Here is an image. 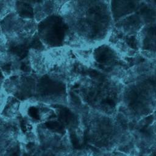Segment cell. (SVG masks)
<instances>
[{
    "instance_id": "18",
    "label": "cell",
    "mask_w": 156,
    "mask_h": 156,
    "mask_svg": "<svg viewBox=\"0 0 156 156\" xmlns=\"http://www.w3.org/2000/svg\"><path fill=\"white\" fill-rule=\"evenodd\" d=\"M14 11L23 19L34 20V9L30 1H15Z\"/></svg>"
},
{
    "instance_id": "7",
    "label": "cell",
    "mask_w": 156,
    "mask_h": 156,
    "mask_svg": "<svg viewBox=\"0 0 156 156\" xmlns=\"http://www.w3.org/2000/svg\"><path fill=\"white\" fill-rule=\"evenodd\" d=\"M68 85L48 74L38 75L33 101L49 105H67Z\"/></svg>"
},
{
    "instance_id": "25",
    "label": "cell",
    "mask_w": 156,
    "mask_h": 156,
    "mask_svg": "<svg viewBox=\"0 0 156 156\" xmlns=\"http://www.w3.org/2000/svg\"><path fill=\"white\" fill-rule=\"evenodd\" d=\"M1 35V26H0V36Z\"/></svg>"
},
{
    "instance_id": "1",
    "label": "cell",
    "mask_w": 156,
    "mask_h": 156,
    "mask_svg": "<svg viewBox=\"0 0 156 156\" xmlns=\"http://www.w3.org/2000/svg\"><path fill=\"white\" fill-rule=\"evenodd\" d=\"M58 13L69 30L66 46L74 49L105 43L113 25L110 1H66Z\"/></svg>"
},
{
    "instance_id": "11",
    "label": "cell",
    "mask_w": 156,
    "mask_h": 156,
    "mask_svg": "<svg viewBox=\"0 0 156 156\" xmlns=\"http://www.w3.org/2000/svg\"><path fill=\"white\" fill-rule=\"evenodd\" d=\"M37 79L38 74L34 73L13 75L5 79L2 88L9 96L21 102L33 100Z\"/></svg>"
},
{
    "instance_id": "19",
    "label": "cell",
    "mask_w": 156,
    "mask_h": 156,
    "mask_svg": "<svg viewBox=\"0 0 156 156\" xmlns=\"http://www.w3.org/2000/svg\"><path fill=\"white\" fill-rule=\"evenodd\" d=\"M15 2L14 1H0V21L14 11Z\"/></svg>"
},
{
    "instance_id": "2",
    "label": "cell",
    "mask_w": 156,
    "mask_h": 156,
    "mask_svg": "<svg viewBox=\"0 0 156 156\" xmlns=\"http://www.w3.org/2000/svg\"><path fill=\"white\" fill-rule=\"evenodd\" d=\"M124 84L82 63L68 85L67 105L80 113L85 109L108 115L118 111Z\"/></svg>"
},
{
    "instance_id": "6",
    "label": "cell",
    "mask_w": 156,
    "mask_h": 156,
    "mask_svg": "<svg viewBox=\"0 0 156 156\" xmlns=\"http://www.w3.org/2000/svg\"><path fill=\"white\" fill-rule=\"evenodd\" d=\"M87 66L121 82L130 65L107 42L90 49Z\"/></svg>"
},
{
    "instance_id": "13",
    "label": "cell",
    "mask_w": 156,
    "mask_h": 156,
    "mask_svg": "<svg viewBox=\"0 0 156 156\" xmlns=\"http://www.w3.org/2000/svg\"><path fill=\"white\" fill-rule=\"evenodd\" d=\"M140 55L145 60L156 59V22L145 24L138 35Z\"/></svg>"
},
{
    "instance_id": "20",
    "label": "cell",
    "mask_w": 156,
    "mask_h": 156,
    "mask_svg": "<svg viewBox=\"0 0 156 156\" xmlns=\"http://www.w3.org/2000/svg\"><path fill=\"white\" fill-rule=\"evenodd\" d=\"M56 156H94L91 151L88 149L80 150H69L62 152Z\"/></svg>"
},
{
    "instance_id": "24",
    "label": "cell",
    "mask_w": 156,
    "mask_h": 156,
    "mask_svg": "<svg viewBox=\"0 0 156 156\" xmlns=\"http://www.w3.org/2000/svg\"><path fill=\"white\" fill-rule=\"evenodd\" d=\"M153 77L156 81V59L154 60V69H153Z\"/></svg>"
},
{
    "instance_id": "21",
    "label": "cell",
    "mask_w": 156,
    "mask_h": 156,
    "mask_svg": "<svg viewBox=\"0 0 156 156\" xmlns=\"http://www.w3.org/2000/svg\"><path fill=\"white\" fill-rule=\"evenodd\" d=\"M9 95L2 88L0 89V115L6 103Z\"/></svg>"
},
{
    "instance_id": "23",
    "label": "cell",
    "mask_w": 156,
    "mask_h": 156,
    "mask_svg": "<svg viewBox=\"0 0 156 156\" xmlns=\"http://www.w3.org/2000/svg\"><path fill=\"white\" fill-rule=\"evenodd\" d=\"M5 79V76H4L3 73H2V71H1V69H0V89L2 88V84H3V83H4V81Z\"/></svg>"
},
{
    "instance_id": "17",
    "label": "cell",
    "mask_w": 156,
    "mask_h": 156,
    "mask_svg": "<svg viewBox=\"0 0 156 156\" xmlns=\"http://www.w3.org/2000/svg\"><path fill=\"white\" fill-rule=\"evenodd\" d=\"M21 102L15 97L9 96L0 116L7 119H16L20 115Z\"/></svg>"
},
{
    "instance_id": "16",
    "label": "cell",
    "mask_w": 156,
    "mask_h": 156,
    "mask_svg": "<svg viewBox=\"0 0 156 156\" xmlns=\"http://www.w3.org/2000/svg\"><path fill=\"white\" fill-rule=\"evenodd\" d=\"M141 1H110V7L113 23L121 18L135 12Z\"/></svg>"
},
{
    "instance_id": "12",
    "label": "cell",
    "mask_w": 156,
    "mask_h": 156,
    "mask_svg": "<svg viewBox=\"0 0 156 156\" xmlns=\"http://www.w3.org/2000/svg\"><path fill=\"white\" fill-rule=\"evenodd\" d=\"M20 115L37 126L57 118L56 111L53 106L33 100L21 102Z\"/></svg>"
},
{
    "instance_id": "15",
    "label": "cell",
    "mask_w": 156,
    "mask_h": 156,
    "mask_svg": "<svg viewBox=\"0 0 156 156\" xmlns=\"http://www.w3.org/2000/svg\"><path fill=\"white\" fill-rule=\"evenodd\" d=\"M66 1H30L34 9V20L38 23L44 19L58 13Z\"/></svg>"
},
{
    "instance_id": "8",
    "label": "cell",
    "mask_w": 156,
    "mask_h": 156,
    "mask_svg": "<svg viewBox=\"0 0 156 156\" xmlns=\"http://www.w3.org/2000/svg\"><path fill=\"white\" fill-rule=\"evenodd\" d=\"M68 27L59 13L37 23L38 36L46 49L66 46Z\"/></svg>"
},
{
    "instance_id": "4",
    "label": "cell",
    "mask_w": 156,
    "mask_h": 156,
    "mask_svg": "<svg viewBox=\"0 0 156 156\" xmlns=\"http://www.w3.org/2000/svg\"><path fill=\"white\" fill-rule=\"evenodd\" d=\"M83 138L106 151L115 150L130 131L127 123L118 114L105 115L85 109L79 113Z\"/></svg>"
},
{
    "instance_id": "9",
    "label": "cell",
    "mask_w": 156,
    "mask_h": 156,
    "mask_svg": "<svg viewBox=\"0 0 156 156\" xmlns=\"http://www.w3.org/2000/svg\"><path fill=\"white\" fill-rule=\"evenodd\" d=\"M1 34L9 40H30L37 34V23L34 20L21 18L15 11L0 21Z\"/></svg>"
},
{
    "instance_id": "5",
    "label": "cell",
    "mask_w": 156,
    "mask_h": 156,
    "mask_svg": "<svg viewBox=\"0 0 156 156\" xmlns=\"http://www.w3.org/2000/svg\"><path fill=\"white\" fill-rule=\"evenodd\" d=\"M29 58L34 73L40 76L48 74L68 85L76 76L83 63L75 50L67 46L42 51L30 49Z\"/></svg>"
},
{
    "instance_id": "14",
    "label": "cell",
    "mask_w": 156,
    "mask_h": 156,
    "mask_svg": "<svg viewBox=\"0 0 156 156\" xmlns=\"http://www.w3.org/2000/svg\"><path fill=\"white\" fill-rule=\"evenodd\" d=\"M145 24L144 20L137 10L113 23L112 29L124 35L138 40V35Z\"/></svg>"
},
{
    "instance_id": "22",
    "label": "cell",
    "mask_w": 156,
    "mask_h": 156,
    "mask_svg": "<svg viewBox=\"0 0 156 156\" xmlns=\"http://www.w3.org/2000/svg\"><path fill=\"white\" fill-rule=\"evenodd\" d=\"M109 156H130L129 155L119 151L113 150L109 152Z\"/></svg>"
},
{
    "instance_id": "10",
    "label": "cell",
    "mask_w": 156,
    "mask_h": 156,
    "mask_svg": "<svg viewBox=\"0 0 156 156\" xmlns=\"http://www.w3.org/2000/svg\"><path fill=\"white\" fill-rule=\"evenodd\" d=\"M23 152L17 119L0 116V156H22Z\"/></svg>"
},
{
    "instance_id": "3",
    "label": "cell",
    "mask_w": 156,
    "mask_h": 156,
    "mask_svg": "<svg viewBox=\"0 0 156 156\" xmlns=\"http://www.w3.org/2000/svg\"><path fill=\"white\" fill-rule=\"evenodd\" d=\"M156 111V81L153 74L137 77L124 85L117 113L129 129Z\"/></svg>"
}]
</instances>
